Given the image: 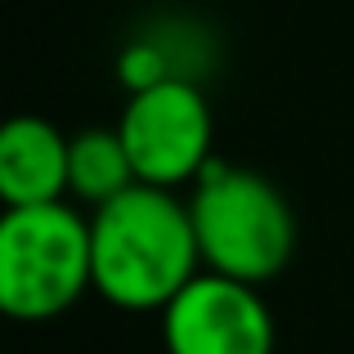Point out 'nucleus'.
Returning a JSON list of instances; mask_svg holds the SVG:
<instances>
[{
    "label": "nucleus",
    "mask_w": 354,
    "mask_h": 354,
    "mask_svg": "<svg viewBox=\"0 0 354 354\" xmlns=\"http://www.w3.org/2000/svg\"><path fill=\"white\" fill-rule=\"evenodd\" d=\"M198 274L202 251L180 193L135 184L90 211V278L113 310L162 314Z\"/></svg>",
    "instance_id": "1"
},
{
    "label": "nucleus",
    "mask_w": 354,
    "mask_h": 354,
    "mask_svg": "<svg viewBox=\"0 0 354 354\" xmlns=\"http://www.w3.org/2000/svg\"><path fill=\"white\" fill-rule=\"evenodd\" d=\"M189 220L202 269L238 283H269L292 265L296 216L274 180L242 166L211 162L189 189Z\"/></svg>",
    "instance_id": "2"
},
{
    "label": "nucleus",
    "mask_w": 354,
    "mask_h": 354,
    "mask_svg": "<svg viewBox=\"0 0 354 354\" xmlns=\"http://www.w3.org/2000/svg\"><path fill=\"white\" fill-rule=\"evenodd\" d=\"M86 292H95L90 216L72 202L0 211V319L50 323Z\"/></svg>",
    "instance_id": "3"
},
{
    "label": "nucleus",
    "mask_w": 354,
    "mask_h": 354,
    "mask_svg": "<svg viewBox=\"0 0 354 354\" xmlns=\"http://www.w3.org/2000/svg\"><path fill=\"white\" fill-rule=\"evenodd\" d=\"M117 135L130 153L139 184L153 189H184L198 184L216 157V117H211L207 95L193 77H171L153 90L126 95V108L117 117Z\"/></svg>",
    "instance_id": "4"
},
{
    "label": "nucleus",
    "mask_w": 354,
    "mask_h": 354,
    "mask_svg": "<svg viewBox=\"0 0 354 354\" xmlns=\"http://www.w3.org/2000/svg\"><path fill=\"white\" fill-rule=\"evenodd\" d=\"M274 314L260 287L202 269L162 310L166 354H274Z\"/></svg>",
    "instance_id": "5"
},
{
    "label": "nucleus",
    "mask_w": 354,
    "mask_h": 354,
    "mask_svg": "<svg viewBox=\"0 0 354 354\" xmlns=\"http://www.w3.org/2000/svg\"><path fill=\"white\" fill-rule=\"evenodd\" d=\"M68 139L36 113L0 121V211L68 202Z\"/></svg>",
    "instance_id": "6"
},
{
    "label": "nucleus",
    "mask_w": 354,
    "mask_h": 354,
    "mask_svg": "<svg viewBox=\"0 0 354 354\" xmlns=\"http://www.w3.org/2000/svg\"><path fill=\"white\" fill-rule=\"evenodd\" d=\"M135 184H139L135 166H130V153L117 130L90 126L68 139V198L86 202L95 211L104 202L121 198L126 189H135Z\"/></svg>",
    "instance_id": "7"
},
{
    "label": "nucleus",
    "mask_w": 354,
    "mask_h": 354,
    "mask_svg": "<svg viewBox=\"0 0 354 354\" xmlns=\"http://www.w3.org/2000/svg\"><path fill=\"white\" fill-rule=\"evenodd\" d=\"M171 77H184V72L175 68L171 50H166L162 41H153V36L126 41L117 50V81L126 86V95L153 90V86H162V81H171Z\"/></svg>",
    "instance_id": "8"
}]
</instances>
